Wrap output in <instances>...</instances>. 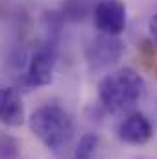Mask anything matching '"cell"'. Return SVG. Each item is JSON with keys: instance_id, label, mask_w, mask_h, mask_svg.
I'll use <instances>...</instances> for the list:
<instances>
[{"instance_id": "5", "label": "cell", "mask_w": 157, "mask_h": 159, "mask_svg": "<svg viewBox=\"0 0 157 159\" xmlns=\"http://www.w3.org/2000/svg\"><path fill=\"white\" fill-rule=\"evenodd\" d=\"M117 137L126 144L141 146V144H146L154 137V126L146 115L135 111V113H129L118 124Z\"/></svg>"}, {"instance_id": "7", "label": "cell", "mask_w": 157, "mask_h": 159, "mask_svg": "<svg viewBox=\"0 0 157 159\" xmlns=\"http://www.w3.org/2000/svg\"><path fill=\"white\" fill-rule=\"evenodd\" d=\"M0 122L19 128L24 122V106L15 87H0Z\"/></svg>"}, {"instance_id": "2", "label": "cell", "mask_w": 157, "mask_h": 159, "mask_svg": "<svg viewBox=\"0 0 157 159\" xmlns=\"http://www.w3.org/2000/svg\"><path fill=\"white\" fill-rule=\"evenodd\" d=\"M142 94L144 80L131 67H122L115 72H109L98 81V98L102 106L111 113L131 111Z\"/></svg>"}, {"instance_id": "10", "label": "cell", "mask_w": 157, "mask_h": 159, "mask_svg": "<svg viewBox=\"0 0 157 159\" xmlns=\"http://www.w3.org/2000/svg\"><path fill=\"white\" fill-rule=\"evenodd\" d=\"M148 32H150V35H152L154 43L157 44V13L155 15H152L150 20H148Z\"/></svg>"}, {"instance_id": "3", "label": "cell", "mask_w": 157, "mask_h": 159, "mask_svg": "<svg viewBox=\"0 0 157 159\" xmlns=\"http://www.w3.org/2000/svg\"><path fill=\"white\" fill-rule=\"evenodd\" d=\"M92 20L100 34L118 37L128 24V9L122 0H98L92 9Z\"/></svg>"}, {"instance_id": "1", "label": "cell", "mask_w": 157, "mask_h": 159, "mask_svg": "<svg viewBox=\"0 0 157 159\" xmlns=\"http://www.w3.org/2000/svg\"><path fill=\"white\" fill-rule=\"evenodd\" d=\"M30 129L52 154H61L69 148L74 137V122L69 111L59 104H43L30 115Z\"/></svg>"}, {"instance_id": "6", "label": "cell", "mask_w": 157, "mask_h": 159, "mask_svg": "<svg viewBox=\"0 0 157 159\" xmlns=\"http://www.w3.org/2000/svg\"><path fill=\"white\" fill-rule=\"evenodd\" d=\"M122 52H124V44L117 37L102 34L91 43L87 50V59L91 65H94V69H102L111 63H117Z\"/></svg>"}, {"instance_id": "9", "label": "cell", "mask_w": 157, "mask_h": 159, "mask_svg": "<svg viewBox=\"0 0 157 159\" xmlns=\"http://www.w3.org/2000/svg\"><path fill=\"white\" fill-rule=\"evenodd\" d=\"M19 156L20 143L7 133H0V159H19Z\"/></svg>"}, {"instance_id": "4", "label": "cell", "mask_w": 157, "mask_h": 159, "mask_svg": "<svg viewBox=\"0 0 157 159\" xmlns=\"http://www.w3.org/2000/svg\"><path fill=\"white\" fill-rule=\"evenodd\" d=\"M54 69H56V54L52 48L43 46L32 54L22 81H24V85H28L32 89L46 87L54 81Z\"/></svg>"}, {"instance_id": "8", "label": "cell", "mask_w": 157, "mask_h": 159, "mask_svg": "<svg viewBox=\"0 0 157 159\" xmlns=\"http://www.w3.org/2000/svg\"><path fill=\"white\" fill-rule=\"evenodd\" d=\"M96 148H98V135L96 133H85L76 146L74 159H91L94 156Z\"/></svg>"}]
</instances>
